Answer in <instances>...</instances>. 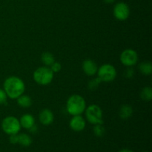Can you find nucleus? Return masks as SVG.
Returning <instances> with one entry per match:
<instances>
[{"label": "nucleus", "mask_w": 152, "mask_h": 152, "mask_svg": "<svg viewBox=\"0 0 152 152\" xmlns=\"http://www.w3.org/2000/svg\"><path fill=\"white\" fill-rule=\"evenodd\" d=\"M144 152H147V151H144Z\"/></svg>", "instance_id": "nucleus-28"}, {"label": "nucleus", "mask_w": 152, "mask_h": 152, "mask_svg": "<svg viewBox=\"0 0 152 152\" xmlns=\"http://www.w3.org/2000/svg\"><path fill=\"white\" fill-rule=\"evenodd\" d=\"M50 67V70H51L53 73L59 72L61 68H62V65H61V64L58 62H54Z\"/></svg>", "instance_id": "nucleus-21"}, {"label": "nucleus", "mask_w": 152, "mask_h": 152, "mask_svg": "<svg viewBox=\"0 0 152 152\" xmlns=\"http://www.w3.org/2000/svg\"><path fill=\"white\" fill-rule=\"evenodd\" d=\"M53 74L54 73L48 67H39L34 72L33 78L37 84L40 86H47L53 80Z\"/></svg>", "instance_id": "nucleus-3"}, {"label": "nucleus", "mask_w": 152, "mask_h": 152, "mask_svg": "<svg viewBox=\"0 0 152 152\" xmlns=\"http://www.w3.org/2000/svg\"><path fill=\"white\" fill-rule=\"evenodd\" d=\"M133 108L129 105H123L119 111L120 117L123 120H128L130 118L133 114Z\"/></svg>", "instance_id": "nucleus-13"}, {"label": "nucleus", "mask_w": 152, "mask_h": 152, "mask_svg": "<svg viewBox=\"0 0 152 152\" xmlns=\"http://www.w3.org/2000/svg\"><path fill=\"white\" fill-rule=\"evenodd\" d=\"M41 59L42 63L44 64L45 66H50L53 62H55V59L53 55L50 52H44L42 54Z\"/></svg>", "instance_id": "nucleus-17"}, {"label": "nucleus", "mask_w": 152, "mask_h": 152, "mask_svg": "<svg viewBox=\"0 0 152 152\" xmlns=\"http://www.w3.org/2000/svg\"><path fill=\"white\" fill-rule=\"evenodd\" d=\"M18 143L24 147H28L32 143V139L27 134H21L18 135Z\"/></svg>", "instance_id": "nucleus-16"}, {"label": "nucleus", "mask_w": 152, "mask_h": 152, "mask_svg": "<svg viewBox=\"0 0 152 152\" xmlns=\"http://www.w3.org/2000/svg\"><path fill=\"white\" fill-rule=\"evenodd\" d=\"M39 119L40 123L42 125H44V126H49V125H50L53 122L54 116H53V112L50 109L45 108V109L42 110L41 112L39 113Z\"/></svg>", "instance_id": "nucleus-11"}, {"label": "nucleus", "mask_w": 152, "mask_h": 152, "mask_svg": "<svg viewBox=\"0 0 152 152\" xmlns=\"http://www.w3.org/2000/svg\"><path fill=\"white\" fill-rule=\"evenodd\" d=\"M120 62L123 65L132 67L138 62V54L133 49H126L120 54Z\"/></svg>", "instance_id": "nucleus-7"}, {"label": "nucleus", "mask_w": 152, "mask_h": 152, "mask_svg": "<svg viewBox=\"0 0 152 152\" xmlns=\"http://www.w3.org/2000/svg\"><path fill=\"white\" fill-rule=\"evenodd\" d=\"M7 96L4 89L0 88V105H3L7 102Z\"/></svg>", "instance_id": "nucleus-22"}, {"label": "nucleus", "mask_w": 152, "mask_h": 152, "mask_svg": "<svg viewBox=\"0 0 152 152\" xmlns=\"http://www.w3.org/2000/svg\"><path fill=\"white\" fill-rule=\"evenodd\" d=\"M86 117L92 125L103 124V114L100 107L97 105H91L86 108Z\"/></svg>", "instance_id": "nucleus-4"}, {"label": "nucleus", "mask_w": 152, "mask_h": 152, "mask_svg": "<svg viewBox=\"0 0 152 152\" xmlns=\"http://www.w3.org/2000/svg\"><path fill=\"white\" fill-rule=\"evenodd\" d=\"M21 127L25 129H29L35 124V119L31 114H25L21 117L19 120Z\"/></svg>", "instance_id": "nucleus-12"}, {"label": "nucleus", "mask_w": 152, "mask_h": 152, "mask_svg": "<svg viewBox=\"0 0 152 152\" xmlns=\"http://www.w3.org/2000/svg\"><path fill=\"white\" fill-rule=\"evenodd\" d=\"M29 131L30 132H31V133H36V132H37V126H36L35 124L34 125V126H32V127L31 128V129H29Z\"/></svg>", "instance_id": "nucleus-25"}, {"label": "nucleus", "mask_w": 152, "mask_h": 152, "mask_svg": "<svg viewBox=\"0 0 152 152\" xmlns=\"http://www.w3.org/2000/svg\"><path fill=\"white\" fill-rule=\"evenodd\" d=\"M97 75L102 82L110 83L117 77V70L110 64H104L98 68Z\"/></svg>", "instance_id": "nucleus-6"}, {"label": "nucleus", "mask_w": 152, "mask_h": 152, "mask_svg": "<svg viewBox=\"0 0 152 152\" xmlns=\"http://www.w3.org/2000/svg\"><path fill=\"white\" fill-rule=\"evenodd\" d=\"M17 103L22 108H29L32 105V99L28 95L22 94L17 98Z\"/></svg>", "instance_id": "nucleus-14"}, {"label": "nucleus", "mask_w": 152, "mask_h": 152, "mask_svg": "<svg viewBox=\"0 0 152 152\" xmlns=\"http://www.w3.org/2000/svg\"><path fill=\"white\" fill-rule=\"evenodd\" d=\"M139 70L143 75L149 76L152 73V65L148 61L141 62L139 65Z\"/></svg>", "instance_id": "nucleus-15"}, {"label": "nucleus", "mask_w": 152, "mask_h": 152, "mask_svg": "<svg viewBox=\"0 0 152 152\" xmlns=\"http://www.w3.org/2000/svg\"><path fill=\"white\" fill-rule=\"evenodd\" d=\"M140 97L142 100L149 102L152 99V89L150 86L143 88L140 92Z\"/></svg>", "instance_id": "nucleus-18"}, {"label": "nucleus", "mask_w": 152, "mask_h": 152, "mask_svg": "<svg viewBox=\"0 0 152 152\" xmlns=\"http://www.w3.org/2000/svg\"><path fill=\"white\" fill-rule=\"evenodd\" d=\"M70 127L74 132H82L86 128V120L81 115L73 116L70 120Z\"/></svg>", "instance_id": "nucleus-9"}, {"label": "nucleus", "mask_w": 152, "mask_h": 152, "mask_svg": "<svg viewBox=\"0 0 152 152\" xmlns=\"http://www.w3.org/2000/svg\"><path fill=\"white\" fill-rule=\"evenodd\" d=\"M1 129L8 135L18 134L21 129L19 120L13 116L5 117L1 122Z\"/></svg>", "instance_id": "nucleus-5"}, {"label": "nucleus", "mask_w": 152, "mask_h": 152, "mask_svg": "<svg viewBox=\"0 0 152 152\" xmlns=\"http://www.w3.org/2000/svg\"><path fill=\"white\" fill-rule=\"evenodd\" d=\"M119 152H134L131 149H128V148H124V149H122L120 150Z\"/></svg>", "instance_id": "nucleus-27"}, {"label": "nucleus", "mask_w": 152, "mask_h": 152, "mask_svg": "<svg viewBox=\"0 0 152 152\" xmlns=\"http://www.w3.org/2000/svg\"><path fill=\"white\" fill-rule=\"evenodd\" d=\"M101 83H102V80L97 77L96 78H94L93 79V80H91L88 83V88L90 89L91 91H94L99 87V86L100 85Z\"/></svg>", "instance_id": "nucleus-20"}, {"label": "nucleus", "mask_w": 152, "mask_h": 152, "mask_svg": "<svg viewBox=\"0 0 152 152\" xmlns=\"http://www.w3.org/2000/svg\"><path fill=\"white\" fill-rule=\"evenodd\" d=\"M66 108L68 114L71 115H81L86 108V100L80 95H72L67 100Z\"/></svg>", "instance_id": "nucleus-2"}, {"label": "nucleus", "mask_w": 152, "mask_h": 152, "mask_svg": "<svg viewBox=\"0 0 152 152\" xmlns=\"http://www.w3.org/2000/svg\"><path fill=\"white\" fill-rule=\"evenodd\" d=\"M115 1L116 0H103L104 2L107 3V4H112V3H114Z\"/></svg>", "instance_id": "nucleus-26"}, {"label": "nucleus", "mask_w": 152, "mask_h": 152, "mask_svg": "<svg viewBox=\"0 0 152 152\" xmlns=\"http://www.w3.org/2000/svg\"><path fill=\"white\" fill-rule=\"evenodd\" d=\"M134 69L130 68V67H129V68L126 69V72H125V76H126V77H127V78H132L134 76Z\"/></svg>", "instance_id": "nucleus-23"}, {"label": "nucleus", "mask_w": 152, "mask_h": 152, "mask_svg": "<svg viewBox=\"0 0 152 152\" xmlns=\"http://www.w3.org/2000/svg\"><path fill=\"white\" fill-rule=\"evenodd\" d=\"M9 141H10V143H12V144L18 143V134H17L10 135Z\"/></svg>", "instance_id": "nucleus-24"}, {"label": "nucleus", "mask_w": 152, "mask_h": 152, "mask_svg": "<svg viewBox=\"0 0 152 152\" xmlns=\"http://www.w3.org/2000/svg\"><path fill=\"white\" fill-rule=\"evenodd\" d=\"M3 86L7 97L10 99H17L19 96L23 94L25 89L23 80L15 76L6 79Z\"/></svg>", "instance_id": "nucleus-1"}, {"label": "nucleus", "mask_w": 152, "mask_h": 152, "mask_svg": "<svg viewBox=\"0 0 152 152\" xmlns=\"http://www.w3.org/2000/svg\"><path fill=\"white\" fill-rule=\"evenodd\" d=\"M94 134L97 137H101L103 136L105 133V129L103 126V124H96L94 125Z\"/></svg>", "instance_id": "nucleus-19"}, {"label": "nucleus", "mask_w": 152, "mask_h": 152, "mask_svg": "<svg viewBox=\"0 0 152 152\" xmlns=\"http://www.w3.org/2000/svg\"><path fill=\"white\" fill-rule=\"evenodd\" d=\"M114 17L120 21H125L129 17L130 8L125 2H119L114 6L113 10Z\"/></svg>", "instance_id": "nucleus-8"}, {"label": "nucleus", "mask_w": 152, "mask_h": 152, "mask_svg": "<svg viewBox=\"0 0 152 152\" xmlns=\"http://www.w3.org/2000/svg\"><path fill=\"white\" fill-rule=\"evenodd\" d=\"M83 69L88 76H94L97 73L98 67L96 62L91 59H86L83 63Z\"/></svg>", "instance_id": "nucleus-10"}]
</instances>
